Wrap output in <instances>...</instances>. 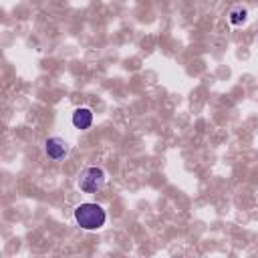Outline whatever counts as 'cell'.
<instances>
[{"mask_svg":"<svg viewBox=\"0 0 258 258\" xmlns=\"http://www.w3.org/2000/svg\"><path fill=\"white\" fill-rule=\"evenodd\" d=\"M75 220L83 230H99L105 226L107 214L99 204L85 202V204H79L75 208Z\"/></svg>","mask_w":258,"mask_h":258,"instance_id":"cell-1","label":"cell"},{"mask_svg":"<svg viewBox=\"0 0 258 258\" xmlns=\"http://www.w3.org/2000/svg\"><path fill=\"white\" fill-rule=\"evenodd\" d=\"M105 181H107V175L97 165H91V167L83 169L81 175H79V187L85 194H97L105 185Z\"/></svg>","mask_w":258,"mask_h":258,"instance_id":"cell-2","label":"cell"},{"mask_svg":"<svg viewBox=\"0 0 258 258\" xmlns=\"http://www.w3.org/2000/svg\"><path fill=\"white\" fill-rule=\"evenodd\" d=\"M69 143L62 139V137H48L46 141H44V153L50 157V159H54V161H60V159H64L67 157V153H69Z\"/></svg>","mask_w":258,"mask_h":258,"instance_id":"cell-3","label":"cell"},{"mask_svg":"<svg viewBox=\"0 0 258 258\" xmlns=\"http://www.w3.org/2000/svg\"><path fill=\"white\" fill-rule=\"evenodd\" d=\"M71 121H73V125H75L77 129L85 131V129H89V127L93 125V111H91L89 107H79V109L73 111Z\"/></svg>","mask_w":258,"mask_h":258,"instance_id":"cell-4","label":"cell"},{"mask_svg":"<svg viewBox=\"0 0 258 258\" xmlns=\"http://www.w3.org/2000/svg\"><path fill=\"white\" fill-rule=\"evenodd\" d=\"M228 20H230L232 26H242V24H246V20H248V10H246L244 6H234V8H230V12H228Z\"/></svg>","mask_w":258,"mask_h":258,"instance_id":"cell-5","label":"cell"}]
</instances>
